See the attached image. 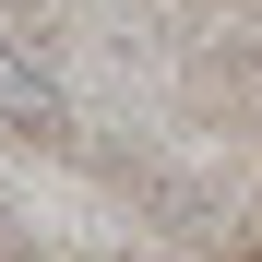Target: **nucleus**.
<instances>
[{"mask_svg": "<svg viewBox=\"0 0 262 262\" xmlns=\"http://www.w3.org/2000/svg\"><path fill=\"white\" fill-rule=\"evenodd\" d=\"M0 131H24V143H72V96H60V72L36 36L0 24Z\"/></svg>", "mask_w": 262, "mask_h": 262, "instance_id": "f257e3e1", "label": "nucleus"}, {"mask_svg": "<svg viewBox=\"0 0 262 262\" xmlns=\"http://www.w3.org/2000/svg\"><path fill=\"white\" fill-rule=\"evenodd\" d=\"M0 262H12V250H0Z\"/></svg>", "mask_w": 262, "mask_h": 262, "instance_id": "f03ea898", "label": "nucleus"}]
</instances>
